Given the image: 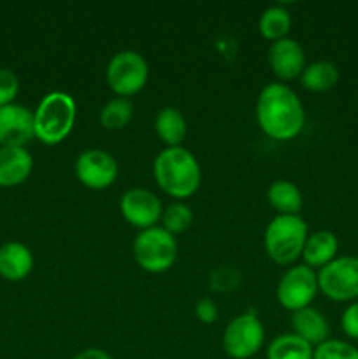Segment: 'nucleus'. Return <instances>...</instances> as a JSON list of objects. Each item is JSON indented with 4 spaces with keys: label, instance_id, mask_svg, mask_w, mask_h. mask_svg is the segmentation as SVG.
Returning a JSON list of instances; mask_svg holds the SVG:
<instances>
[{
    "label": "nucleus",
    "instance_id": "obj_1",
    "mask_svg": "<svg viewBox=\"0 0 358 359\" xmlns=\"http://www.w3.org/2000/svg\"><path fill=\"white\" fill-rule=\"evenodd\" d=\"M256 123L274 140H291L305 125V109L298 95L284 83H270L256 98Z\"/></svg>",
    "mask_w": 358,
    "mask_h": 359
},
{
    "label": "nucleus",
    "instance_id": "obj_2",
    "mask_svg": "<svg viewBox=\"0 0 358 359\" xmlns=\"http://www.w3.org/2000/svg\"><path fill=\"white\" fill-rule=\"evenodd\" d=\"M158 188L175 202L190 198L199 189L202 170L195 154L186 147H164L153 161Z\"/></svg>",
    "mask_w": 358,
    "mask_h": 359
},
{
    "label": "nucleus",
    "instance_id": "obj_3",
    "mask_svg": "<svg viewBox=\"0 0 358 359\" xmlns=\"http://www.w3.org/2000/svg\"><path fill=\"white\" fill-rule=\"evenodd\" d=\"M77 119V104L67 91H49L34 111L35 139L46 146H58L72 133Z\"/></svg>",
    "mask_w": 358,
    "mask_h": 359
},
{
    "label": "nucleus",
    "instance_id": "obj_4",
    "mask_svg": "<svg viewBox=\"0 0 358 359\" xmlns=\"http://www.w3.org/2000/svg\"><path fill=\"white\" fill-rule=\"evenodd\" d=\"M309 228L304 217L279 216L270 219L263 233V245L269 258L277 265H291L295 259L302 258Z\"/></svg>",
    "mask_w": 358,
    "mask_h": 359
},
{
    "label": "nucleus",
    "instance_id": "obj_5",
    "mask_svg": "<svg viewBox=\"0 0 358 359\" xmlns=\"http://www.w3.org/2000/svg\"><path fill=\"white\" fill-rule=\"evenodd\" d=\"M133 259L150 273H164L174 266L179 256V244L174 235L161 226H153L137 233L132 244Z\"/></svg>",
    "mask_w": 358,
    "mask_h": 359
},
{
    "label": "nucleus",
    "instance_id": "obj_6",
    "mask_svg": "<svg viewBox=\"0 0 358 359\" xmlns=\"http://www.w3.org/2000/svg\"><path fill=\"white\" fill-rule=\"evenodd\" d=\"M150 81V65L140 53L123 49L112 55L105 67V83L116 97L130 98L140 93Z\"/></svg>",
    "mask_w": 358,
    "mask_h": 359
},
{
    "label": "nucleus",
    "instance_id": "obj_7",
    "mask_svg": "<svg viewBox=\"0 0 358 359\" xmlns=\"http://www.w3.org/2000/svg\"><path fill=\"white\" fill-rule=\"evenodd\" d=\"M265 328L255 311H246L232 319L221 337V347L232 359H249L262 351Z\"/></svg>",
    "mask_w": 358,
    "mask_h": 359
},
{
    "label": "nucleus",
    "instance_id": "obj_8",
    "mask_svg": "<svg viewBox=\"0 0 358 359\" xmlns=\"http://www.w3.org/2000/svg\"><path fill=\"white\" fill-rule=\"evenodd\" d=\"M319 293L333 302L358 300V258L357 256H337L333 262L319 269Z\"/></svg>",
    "mask_w": 358,
    "mask_h": 359
},
{
    "label": "nucleus",
    "instance_id": "obj_9",
    "mask_svg": "<svg viewBox=\"0 0 358 359\" xmlns=\"http://www.w3.org/2000/svg\"><path fill=\"white\" fill-rule=\"evenodd\" d=\"M318 293V273L304 263L290 266L279 279L276 290L277 302L290 312L311 307Z\"/></svg>",
    "mask_w": 358,
    "mask_h": 359
},
{
    "label": "nucleus",
    "instance_id": "obj_10",
    "mask_svg": "<svg viewBox=\"0 0 358 359\" xmlns=\"http://www.w3.org/2000/svg\"><path fill=\"white\" fill-rule=\"evenodd\" d=\"M74 174L84 188L100 191L114 184L118 179V161L109 151L91 147V149H84L76 158Z\"/></svg>",
    "mask_w": 358,
    "mask_h": 359
},
{
    "label": "nucleus",
    "instance_id": "obj_11",
    "mask_svg": "<svg viewBox=\"0 0 358 359\" xmlns=\"http://www.w3.org/2000/svg\"><path fill=\"white\" fill-rule=\"evenodd\" d=\"M121 216L130 226L139 231L158 226L164 212L161 200L146 188H130L119 200Z\"/></svg>",
    "mask_w": 358,
    "mask_h": 359
},
{
    "label": "nucleus",
    "instance_id": "obj_12",
    "mask_svg": "<svg viewBox=\"0 0 358 359\" xmlns=\"http://www.w3.org/2000/svg\"><path fill=\"white\" fill-rule=\"evenodd\" d=\"M35 139L34 111L20 104L0 107V147H27Z\"/></svg>",
    "mask_w": 358,
    "mask_h": 359
},
{
    "label": "nucleus",
    "instance_id": "obj_13",
    "mask_svg": "<svg viewBox=\"0 0 358 359\" xmlns=\"http://www.w3.org/2000/svg\"><path fill=\"white\" fill-rule=\"evenodd\" d=\"M267 62H269L272 74L279 81L297 79L307 65L304 48L291 37L270 42L269 51H267Z\"/></svg>",
    "mask_w": 358,
    "mask_h": 359
},
{
    "label": "nucleus",
    "instance_id": "obj_14",
    "mask_svg": "<svg viewBox=\"0 0 358 359\" xmlns=\"http://www.w3.org/2000/svg\"><path fill=\"white\" fill-rule=\"evenodd\" d=\"M34 158L27 147H0V188H16L30 177Z\"/></svg>",
    "mask_w": 358,
    "mask_h": 359
},
{
    "label": "nucleus",
    "instance_id": "obj_15",
    "mask_svg": "<svg viewBox=\"0 0 358 359\" xmlns=\"http://www.w3.org/2000/svg\"><path fill=\"white\" fill-rule=\"evenodd\" d=\"M34 270V255L21 242H7L0 248V276L11 283L27 279Z\"/></svg>",
    "mask_w": 358,
    "mask_h": 359
},
{
    "label": "nucleus",
    "instance_id": "obj_16",
    "mask_svg": "<svg viewBox=\"0 0 358 359\" xmlns=\"http://www.w3.org/2000/svg\"><path fill=\"white\" fill-rule=\"evenodd\" d=\"M291 333L304 339L312 347H318L330 339L329 319L312 307L295 311L291 312Z\"/></svg>",
    "mask_w": 358,
    "mask_h": 359
},
{
    "label": "nucleus",
    "instance_id": "obj_17",
    "mask_svg": "<svg viewBox=\"0 0 358 359\" xmlns=\"http://www.w3.org/2000/svg\"><path fill=\"white\" fill-rule=\"evenodd\" d=\"M337 252H339V241L336 233L329 230H318L314 233H309L304 251H302V259H304V265L318 272L319 269L337 258Z\"/></svg>",
    "mask_w": 358,
    "mask_h": 359
},
{
    "label": "nucleus",
    "instance_id": "obj_18",
    "mask_svg": "<svg viewBox=\"0 0 358 359\" xmlns=\"http://www.w3.org/2000/svg\"><path fill=\"white\" fill-rule=\"evenodd\" d=\"M154 132L158 139L165 144V147L183 146V140L188 133V125L178 107H161L154 116Z\"/></svg>",
    "mask_w": 358,
    "mask_h": 359
},
{
    "label": "nucleus",
    "instance_id": "obj_19",
    "mask_svg": "<svg viewBox=\"0 0 358 359\" xmlns=\"http://www.w3.org/2000/svg\"><path fill=\"white\" fill-rule=\"evenodd\" d=\"M267 200L279 216H298L304 207V196L295 182L277 179L267 189Z\"/></svg>",
    "mask_w": 358,
    "mask_h": 359
},
{
    "label": "nucleus",
    "instance_id": "obj_20",
    "mask_svg": "<svg viewBox=\"0 0 358 359\" xmlns=\"http://www.w3.org/2000/svg\"><path fill=\"white\" fill-rule=\"evenodd\" d=\"M300 84L312 93H326L333 90L340 79V72L337 65L329 60H316V62L305 65L304 72L300 74Z\"/></svg>",
    "mask_w": 358,
    "mask_h": 359
},
{
    "label": "nucleus",
    "instance_id": "obj_21",
    "mask_svg": "<svg viewBox=\"0 0 358 359\" xmlns=\"http://www.w3.org/2000/svg\"><path fill=\"white\" fill-rule=\"evenodd\" d=\"M291 28V14L281 4L267 7L258 20V32L263 39L270 42L281 41L288 37V32Z\"/></svg>",
    "mask_w": 358,
    "mask_h": 359
},
{
    "label": "nucleus",
    "instance_id": "obj_22",
    "mask_svg": "<svg viewBox=\"0 0 358 359\" xmlns=\"http://www.w3.org/2000/svg\"><path fill=\"white\" fill-rule=\"evenodd\" d=\"M314 347L295 333L276 337L267 347V359H312Z\"/></svg>",
    "mask_w": 358,
    "mask_h": 359
},
{
    "label": "nucleus",
    "instance_id": "obj_23",
    "mask_svg": "<svg viewBox=\"0 0 358 359\" xmlns=\"http://www.w3.org/2000/svg\"><path fill=\"white\" fill-rule=\"evenodd\" d=\"M133 118V104L128 98L116 97L112 100L105 102L104 107L100 109V114H98V121L104 126L105 130H123L125 126H128V123Z\"/></svg>",
    "mask_w": 358,
    "mask_h": 359
},
{
    "label": "nucleus",
    "instance_id": "obj_24",
    "mask_svg": "<svg viewBox=\"0 0 358 359\" xmlns=\"http://www.w3.org/2000/svg\"><path fill=\"white\" fill-rule=\"evenodd\" d=\"M193 223V210L185 202H172L161 212L160 226L171 235H179L188 230Z\"/></svg>",
    "mask_w": 358,
    "mask_h": 359
},
{
    "label": "nucleus",
    "instance_id": "obj_25",
    "mask_svg": "<svg viewBox=\"0 0 358 359\" xmlns=\"http://www.w3.org/2000/svg\"><path fill=\"white\" fill-rule=\"evenodd\" d=\"M312 359H358V349L346 340L329 339L314 347Z\"/></svg>",
    "mask_w": 358,
    "mask_h": 359
},
{
    "label": "nucleus",
    "instance_id": "obj_26",
    "mask_svg": "<svg viewBox=\"0 0 358 359\" xmlns=\"http://www.w3.org/2000/svg\"><path fill=\"white\" fill-rule=\"evenodd\" d=\"M20 93V79L11 69H0V107L14 104Z\"/></svg>",
    "mask_w": 358,
    "mask_h": 359
},
{
    "label": "nucleus",
    "instance_id": "obj_27",
    "mask_svg": "<svg viewBox=\"0 0 358 359\" xmlns=\"http://www.w3.org/2000/svg\"><path fill=\"white\" fill-rule=\"evenodd\" d=\"M241 283V276L237 270L228 269V266H220L211 273V286L213 290L221 291V293H228V291L235 290Z\"/></svg>",
    "mask_w": 358,
    "mask_h": 359
},
{
    "label": "nucleus",
    "instance_id": "obj_28",
    "mask_svg": "<svg viewBox=\"0 0 358 359\" xmlns=\"http://www.w3.org/2000/svg\"><path fill=\"white\" fill-rule=\"evenodd\" d=\"M340 328L351 340H358V300L351 302L340 316Z\"/></svg>",
    "mask_w": 358,
    "mask_h": 359
},
{
    "label": "nucleus",
    "instance_id": "obj_29",
    "mask_svg": "<svg viewBox=\"0 0 358 359\" xmlns=\"http://www.w3.org/2000/svg\"><path fill=\"white\" fill-rule=\"evenodd\" d=\"M195 316L202 325H213L218 319V305L211 298H200L195 305Z\"/></svg>",
    "mask_w": 358,
    "mask_h": 359
},
{
    "label": "nucleus",
    "instance_id": "obj_30",
    "mask_svg": "<svg viewBox=\"0 0 358 359\" xmlns=\"http://www.w3.org/2000/svg\"><path fill=\"white\" fill-rule=\"evenodd\" d=\"M72 359H112L105 351L98 349V347H90V349L81 351L79 354H76Z\"/></svg>",
    "mask_w": 358,
    "mask_h": 359
},
{
    "label": "nucleus",
    "instance_id": "obj_31",
    "mask_svg": "<svg viewBox=\"0 0 358 359\" xmlns=\"http://www.w3.org/2000/svg\"><path fill=\"white\" fill-rule=\"evenodd\" d=\"M160 359H165V358H160Z\"/></svg>",
    "mask_w": 358,
    "mask_h": 359
}]
</instances>
